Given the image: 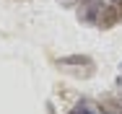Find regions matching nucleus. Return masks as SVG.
<instances>
[{
    "instance_id": "obj_3",
    "label": "nucleus",
    "mask_w": 122,
    "mask_h": 114,
    "mask_svg": "<svg viewBox=\"0 0 122 114\" xmlns=\"http://www.w3.org/2000/svg\"><path fill=\"white\" fill-rule=\"evenodd\" d=\"M101 8H104L101 0H81V5H78V18L83 23H96Z\"/></svg>"
},
{
    "instance_id": "obj_4",
    "label": "nucleus",
    "mask_w": 122,
    "mask_h": 114,
    "mask_svg": "<svg viewBox=\"0 0 122 114\" xmlns=\"http://www.w3.org/2000/svg\"><path fill=\"white\" fill-rule=\"evenodd\" d=\"M70 114H101V112H96L91 104H78V106H73Z\"/></svg>"
},
{
    "instance_id": "obj_2",
    "label": "nucleus",
    "mask_w": 122,
    "mask_h": 114,
    "mask_svg": "<svg viewBox=\"0 0 122 114\" xmlns=\"http://www.w3.org/2000/svg\"><path fill=\"white\" fill-rule=\"evenodd\" d=\"M117 23H122V0H112V3H107V5L101 8L96 26L112 29V26H117Z\"/></svg>"
},
{
    "instance_id": "obj_1",
    "label": "nucleus",
    "mask_w": 122,
    "mask_h": 114,
    "mask_svg": "<svg viewBox=\"0 0 122 114\" xmlns=\"http://www.w3.org/2000/svg\"><path fill=\"white\" fill-rule=\"evenodd\" d=\"M57 68L73 78H91L96 73V65L88 55H68V57H60L57 60Z\"/></svg>"
}]
</instances>
